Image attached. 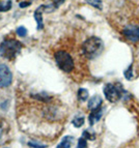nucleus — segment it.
Wrapping results in <instances>:
<instances>
[{"mask_svg": "<svg viewBox=\"0 0 139 148\" xmlns=\"http://www.w3.org/2000/svg\"><path fill=\"white\" fill-rule=\"evenodd\" d=\"M103 92L105 94V97L111 103H115L122 97V90L119 86L112 84V83H107L103 88Z\"/></svg>", "mask_w": 139, "mask_h": 148, "instance_id": "nucleus-4", "label": "nucleus"}, {"mask_svg": "<svg viewBox=\"0 0 139 148\" xmlns=\"http://www.w3.org/2000/svg\"><path fill=\"white\" fill-rule=\"evenodd\" d=\"M54 58H55V61H56V64H57V66L61 69L62 72L67 73V74L73 72L75 63H74V60H73L72 56L67 52L59 50V51H57V52L54 54Z\"/></svg>", "mask_w": 139, "mask_h": 148, "instance_id": "nucleus-3", "label": "nucleus"}, {"mask_svg": "<svg viewBox=\"0 0 139 148\" xmlns=\"http://www.w3.org/2000/svg\"><path fill=\"white\" fill-rule=\"evenodd\" d=\"M87 3L94 8H98V10H102L103 8V4H102V1L101 0H85Z\"/></svg>", "mask_w": 139, "mask_h": 148, "instance_id": "nucleus-16", "label": "nucleus"}, {"mask_svg": "<svg viewBox=\"0 0 139 148\" xmlns=\"http://www.w3.org/2000/svg\"><path fill=\"white\" fill-rule=\"evenodd\" d=\"M34 97L37 99H40V101H49L50 99H51V96L48 95V94L45 93V92H41V93L34 95Z\"/></svg>", "mask_w": 139, "mask_h": 148, "instance_id": "nucleus-17", "label": "nucleus"}, {"mask_svg": "<svg viewBox=\"0 0 139 148\" xmlns=\"http://www.w3.org/2000/svg\"><path fill=\"white\" fill-rule=\"evenodd\" d=\"M86 147H87V140L84 137H81V138L78 140L77 148H86Z\"/></svg>", "mask_w": 139, "mask_h": 148, "instance_id": "nucleus-20", "label": "nucleus"}, {"mask_svg": "<svg viewBox=\"0 0 139 148\" xmlns=\"http://www.w3.org/2000/svg\"><path fill=\"white\" fill-rule=\"evenodd\" d=\"M73 141H74V137L72 136H65L61 139V142L58 144L56 148H71L73 145Z\"/></svg>", "mask_w": 139, "mask_h": 148, "instance_id": "nucleus-12", "label": "nucleus"}, {"mask_svg": "<svg viewBox=\"0 0 139 148\" xmlns=\"http://www.w3.org/2000/svg\"><path fill=\"white\" fill-rule=\"evenodd\" d=\"M28 146H30V147H33V148H46V147H47V145H45V144L35 143L34 141H30V142H28Z\"/></svg>", "mask_w": 139, "mask_h": 148, "instance_id": "nucleus-21", "label": "nucleus"}, {"mask_svg": "<svg viewBox=\"0 0 139 148\" xmlns=\"http://www.w3.org/2000/svg\"><path fill=\"white\" fill-rule=\"evenodd\" d=\"M85 118L83 116H75L72 120V124H74L75 127H81L84 124Z\"/></svg>", "mask_w": 139, "mask_h": 148, "instance_id": "nucleus-15", "label": "nucleus"}, {"mask_svg": "<svg viewBox=\"0 0 139 148\" xmlns=\"http://www.w3.org/2000/svg\"><path fill=\"white\" fill-rule=\"evenodd\" d=\"M82 137H84L86 140H94V139H96V134L90 133L88 130H86V131L83 132V134H82Z\"/></svg>", "mask_w": 139, "mask_h": 148, "instance_id": "nucleus-18", "label": "nucleus"}, {"mask_svg": "<svg viewBox=\"0 0 139 148\" xmlns=\"http://www.w3.org/2000/svg\"><path fill=\"white\" fill-rule=\"evenodd\" d=\"M10 126L4 119H0V144L8 142Z\"/></svg>", "mask_w": 139, "mask_h": 148, "instance_id": "nucleus-7", "label": "nucleus"}, {"mask_svg": "<svg viewBox=\"0 0 139 148\" xmlns=\"http://www.w3.org/2000/svg\"><path fill=\"white\" fill-rule=\"evenodd\" d=\"M12 82V73L5 64H0V88L10 86Z\"/></svg>", "mask_w": 139, "mask_h": 148, "instance_id": "nucleus-5", "label": "nucleus"}, {"mask_svg": "<svg viewBox=\"0 0 139 148\" xmlns=\"http://www.w3.org/2000/svg\"><path fill=\"white\" fill-rule=\"evenodd\" d=\"M30 4H31L30 1H22V2L19 3V6H20L21 8H26V6H29Z\"/></svg>", "mask_w": 139, "mask_h": 148, "instance_id": "nucleus-23", "label": "nucleus"}, {"mask_svg": "<svg viewBox=\"0 0 139 148\" xmlns=\"http://www.w3.org/2000/svg\"><path fill=\"white\" fill-rule=\"evenodd\" d=\"M43 12H44V8L43 5L39 6V8L35 10L34 12V19L36 21V25H37V29L42 30L44 28V22H43Z\"/></svg>", "mask_w": 139, "mask_h": 148, "instance_id": "nucleus-10", "label": "nucleus"}, {"mask_svg": "<svg viewBox=\"0 0 139 148\" xmlns=\"http://www.w3.org/2000/svg\"><path fill=\"white\" fill-rule=\"evenodd\" d=\"M65 2V0H54L51 4H47V5H43L44 8V12H52L53 10H57L62 3Z\"/></svg>", "mask_w": 139, "mask_h": 148, "instance_id": "nucleus-11", "label": "nucleus"}, {"mask_svg": "<svg viewBox=\"0 0 139 148\" xmlns=\"http://www.w3.org/2000/svg\"><path fill=\"white\" fill-rule=\"evenodd\" d=\"M12 0H0V12H8L12 8Z\"/></svg>", "mask_w": 139, "mask_h": 148, "instance_id": "nucleus-13", "label": "nucleus"}, {"mask_svg": "<svg viewBox=\"0 0 139 148\" xmlns=\"http://www.w3.org/2000/svg\"><path fill=\"white\" fill-rule=\"evenodd\" d=\"M104 50V44L102 40L97 36L88 37L82 45V52L88 59H94L101 55Z\"/></svg>", "mask_w": 139, "mask_h": 148, "instance_id": "nucleus-1", "label": "nucleus"}, {"mask_svg": "<svg viewBox=\"0 0 139 148\" xmlns=\"http://www.w3.org/2000/svg\"><path fill=\"white\" fill-rule=\"evenodd\" d=\"M16 33H17L20 37H25L26 36V34H27V29H26L24 26H20V27L17 28Z\"/></svg>", "mask_w": 139, "mask_h": 148, "instance_id": "nucleus-19", "label": "nucleus"}, {"mask_svg": "<svg viewBox=\"0 0 139 148\" xmlns=\"http://www.w3.org/2000/svg\"><path fill=\"white\" fill-rule=\"evenodd\" d=\"M102 103H103V99L102 97L98 94L94 95L92 97H90V99L88 101V104H87V107L89 110H96V109H99L100 107L102 106Z\"/></svg>", "mask_w": 139, "mask_h": 148, "instance_id": "nucleus-9", "label": "nucleus"}, {"mask_svg": "<svg viewBox=\"0 0 139 148\" xmlns=\"http://www.w3.org/2000/svg\"><path fill=\"white\" fill-rule=\"evenodd\" d=\"M23 45L14 38H6L0 44V55L8 60H14L20 54Z\"/></svg>", "mask_w": 139, "mask_h": 148, "instance_id": "nucleus-2", "label": "nucleus"}, {"mask_svg": "<svg viewBox=\"0 0 139 148\" xmlns=\"http://www.w3.org/2000/svg\"><path fill=\"white\" fill-rule=\"evenodd\" d=\"M103 116V108L100 107L99 109H96V110H92L90 115L88 116V120H89L90 125H94L96 122L100 120Z\"/></svg>", "mask_w": 139, "mask_h": 148, "instance_id": "nucleus-8", "label": "nucleus"}, {"mask_svg": "<svg viewBox=\"0 0 139 148\" xmlns=\"http://www.w3.org/2000/svg\"><path fill=\"white\" fill-rule=\"evenodd\" d=\"M77 96H78V99L81 101H85L86 99H88V96H89V93L87 91L86 89L84 88H80L77 92Z\"/></svg>", "mask_w": 139, "mask_h": 148, "instance_id": "nucleus-14", "label": "nucleus"}, {"mask_svg": "<svg viewBox=\"0 0 139 148\" xmlns=\"http://www.w3.org/2000/svg\"><path fill=\"white\" fill-rule=\"evenodd\" d=\"M132 75H133V72H132V65H130L129 67H128V69L125 72V77H126V79L127 80H131L132 79Z\"/></svg>", "mask_w": 139, "mask_h": 148, "instance_id": "nucleus-22", "label": "nucleus"}, {"mask_svg": "<svg viewBox=\"0 0 139 148\" xmlns=\"http://www.w3.org/2000/svg\"><path fill=\"white\" fill-rule=\"evenodd\" d=\"M124 35L128 40L132 42H139V26L138 25H128L122 30Z\"/></svg>", "mask_w": 139, "mask_h": 148, "instance_id": "nucleus-6", "label": "nucleus"}]
</instances>
